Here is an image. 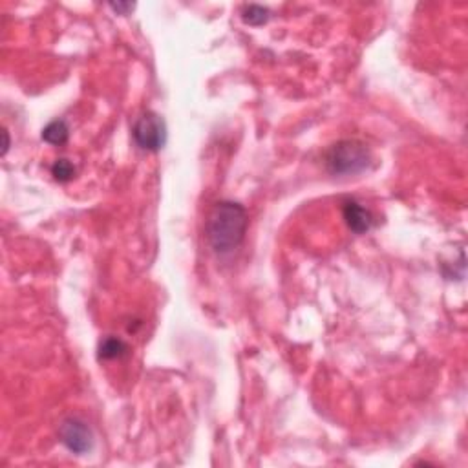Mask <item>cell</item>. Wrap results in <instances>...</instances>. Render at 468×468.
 Masks as SVG:
<instances>
[{"label": "cell", "instance_id": "obj_1", "mask_svg": "<svg viewBox=\"0 0 468 468\" xmlns=\"http://www.w3.org/2000/svg\"><path fill=\"white\" fill-rule=\"evenodd\" d=\"M247 230V212L240 203L221 202L207 221V236L216 253H230L244 242Z\"/></svg>", "mask_w": 468, "mask_h": 468}, {"label": "cell", "instance_id": "obj_5", "mask_svg": "<svg viewBox=\"0 0 468 468\" xmlns=\"http://www.w3.org/2000/svg\"><path fill=\"white\" fill-rule=\"evenodd\" d=\"M342 214H344V220H346L347 227L357 234L370 230L371 225H373V218H371L370 211L364 209L361 203L346 202L344 203V209H342Z\"/></svg>", "mask_w": 468, "mask_h": 468}, {"label": "cell", "instance_id": "obj_7", "mask_svg": "<svg viewBox=\"0 0 468 468\" xmlns=\"http://www.w3.org/2000/svg\"><path fill=\"white\" fill-rule=\"evenodd\" d=\"M125 351H127V344L121 338L108 337L99 346V357L104 361H112V359H119L121 355H125Z\"/></svg>", "mask_w": 468, "mask_h": 468}, {"label": "cell", "instance_id": "obj_9", "mask_svg": "<svg viewBox=\"0 0 468 468\" xmlns=\"http://www.w3.org/2000/svg\"><path fill=\"white\" fill-rule=\"evenodd\" d=\"M52 174L55 176L57 181L66 183L75 176V167L68 160H57L52 167Z\"/></svg>", "mask_w": 468, "mask_h": 468}, {"label": "cell", "instance_id": "obj_10", "mask_svg": "<svg viewBox=\"0 0 468 468\" xmlns=\"http://www.w3.org/2000/svg\"><path fill=\"white\" fill-rule=\"evenodd\" d=\"M110 8H112V10L116 11V13L127 15V13H130V11L134 10L136 6L130 4V2H127V4H125V2H117V4H110Z\"/></svg>", "mask_w": 468, "mask_h": 468}, {"label": "cell", "instance_id": "obj_8", "mask_svg": "<svg viewBox=\"0 0 468 468\" xmlns=\"http://www.w3.org/2000/svg\"><path fill=\"white\" fill-rule=\"evenodd\" d=\"M242 19L249 26H263L267 20L271 19V11L267 8H262V6L249 4L244 6V10H242Z\"/></svg>", "mask_w": 468, "mask_h": 468}, {"label": "cell", "instance_id": "obj_3", "mask_svg": "<svg viewBox=\"0 0 468 468\" xmlns=\"http://www.w3.org/2000/svg\"><path fill=\"white\" fill-rule=\"evenodd\" d=\"M134 139H136L137 146L149 152H156V150L163 149L165 141H167V127L165 121L158 113L146 112L139 117L134 125Z\"/></svg>", "mask_w": 468, "mask_h": 468}, {"label": "cell", "instance_id": "obj_2", "mask_svg": "<svg viewBox=\"0 0 468 468\" xmlns=\"http://www.w3.org/2000/svg\"><path fill=\"white\" fill-rule=\"evenodd\" d=\"M368 163H370V150L364 143L355 139L338 141L328 150V156H326L329 172L337 176L362 172Z\"/></svg>", "mask_w": 468, "mask_h": 468}, {"label": "cell", "instance_id": "obj_6", "mask_svg": "<svg viewBox=\"0 0 468 468\" xmlns=\"http://www.w3.org/2000/svg\"><path fill=\"white\" fill-rule=\"evenodd\" d=\"M68 125L64 121H52L43 130V139L50 145H64L68 141Z\"/></svg>", "mask_w": 468, "mask_h": 468}, {"label": "cell", "instance_id": "obj_4", "mask_svg": "<svg viewBox=\"0 0 468 468\" xmlns=\"http://www.w3.org/2000/svg\"><path fill=\"white\" fill-rule=\"evenodd\" d=\"M59 436H61L62 445L70 452H74V454H86V452L92 450V445H94L92 432L79 419H68V421L62 422Z\"/></svg>", "mask_w": 468, "mask_h": 468}]
</instances>
